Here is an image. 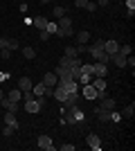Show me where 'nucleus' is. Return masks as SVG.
<instances>
[{"label": "nucleus", "mask_w": 135, "mask_h": 151, "mask_svg": "<svg viewBox=\"0 0 135 151\" xmlns=\"http://www.w3.org/2000/svg\"><path fill=\"white\" fill-rule=\"evenodd\" d=\"M32 25L36 27V29H45V27H47V18H43V16H36V18H32Z\"/></svg>", "instance_id": "aec40b11"}, {"label": "nucleus", "mask_w": 135, "mask_h": 151, "mask_svg": "<svg viewBox=\"0 0 135 151\" xmlns=\"http://www.w3.org/2000/svg\"><path fill=\"white\" fill-rule=\"evenodd\" d=\"M52 14H54L56 18H61V16H65V14H68V9H65V7H61V5H56L54 9H52Z\"/></svg>", "instance_id": "a878e982"}, {"label": "nucleus", "mask_w": 135, "mask_h": 151, "mask_svg": "<svg viewBox=\"0 0 135 151\" xmlns=\"http://www.w3.org/2000/svg\"><path fill=\"white\" fill-rule=\"evenodd\" d=\"M92 77H101V79H106V77H108V65L95 61V63H92Z\"/></svg>", "instance_id": "39448f33"}, {"label": "nucleus", "mask_w": 135, "mask_h": 151, "mask_svg": "<svg viewBox=\"0 0 135 151\" xmlns=\"http://www.w3.org/2000/svg\"><path fill=\"white\" fill-rule=\"evenodd\" d=\"M99 108H104V111H115V99H113V97L99 99Z\"/></svg>", "instance_id": "4468645a"}, {"label": "nucleus", "mask_w": 135, "mask_h": 151, "mask_svg": "<svg viewBox=\"0 0 135 151\" xmlns=\"http://www.w3.org/2000/svg\"><path fill=\"white\" fill-rule=\"evenodd\" d=\"M32 86H34V83H32L29 77H20V79H18V88L20 90H32Z\"/></svg>", "instance_id": "a211bd4d"}, {"label": "nucleus", "mask_w": 135, "mask_h": 151, "mask_svg": "<svg viewBox=\"0 0 135 151\" xmlns=\"http://www.w3.org/2000/svg\"><path fill=\"white\" fill-rule=\"evenodd\" d=\"M23 57H25V59H34V57H36L34 47H29V45H27V47H23Z\"/></svg>", "instance_id": "bb28decb"}, {"label": "nucleus", "mask_w": 135, "mask_h": 151, "mask_svg": "<svg viewBox=\"0 0 135 151\" xmlns=\"http://www.w3.org/2000/svg\"><path fill=\"white\" fill-rule=\"evenodd\" d=\"M77 99H79V93H68V97H65L61 104H63L65 108H70V106H74V104H77Z\"/></svg>", "instance_id": "dca6fc26"}, {"label": "nucleus", "mask_w": 135, "mask_h": 151, "mask_svg": "<svg viewBox=\"0 0 135 151\" xmlns=\"http://www.w3.org/2000/svg\"><path fill=\"white\" fill-rule=\"evenodd\" d=\"M0 104H2V108L11 111V113H18V111H20L18 101H11V99H7V97H2V99H0Z\"/></svg>", "instance_id": "ddd939ff"}, {"label": "nucleus", "mask_w": 135, "mask_h": 151, "mask_svg": "<svg viewBox=\"0 0 135 151\" xmlns=\"http://www.w3.org/2000/svg\"><path fill=\"white\" fill-rule=\"evenodd\" d=\"M74 5H77L79 9H84V7L88 5V0H74Z\"/></svg>", "instance_id": "58836bf2"}, {"label": "nucleus", "mask_w": 135, "mask_h": 151, "mask_svg": "<svg viewBox=\"0 0 135 151\" xmlns=\"http://www.w3.org/2000/svg\"><path fill=\"white\" fill-rule=\"evenodd\" d=\"M7 77H9V75H7V72H0V83H2V81H5V79H7Z\"/></svg>", "instance_id": "37998d69"}, {"label": "nucleus", "mask_w": 135, "mask_h": 151, "mask_svg": "<svg viewBox=\"0 0 135 151\" xmlns=\"http://www.w3.org/2000/svg\"><path fill=\"white\" fill-rule=\"evenodd\" d=\"M95 115H97V120L104 122V124H106V122H113V111H104V108L97 106L95 108Z\"/></svg>", "instance_id": "0eeeda50"}, {"label": "nucleus", "mask_w": 135, "mask_h": 151, "mask_svg": "<svg viewBox=\"0 0 135 151\" xmlns=\"http://www.w3.org/2000/svg\"><path fill=\"white\" fill-rule=\"evenodd\" d=\"M59 149H61V151H74V145H61Z\"/></svg>", "instance_id": "4c0bfd02"}, {"label": "nucleus", "mask_w": 135, "mask_h": 151, "mask_svg": "<svg viewBox=\"0 0 135 151\" xmlns=\"http://www.w3.org/2000/svg\"><path fill=\"white\" fill-rule=\"evenodd\" d=\"M117 52H122V54H126V57H129V54H133V45L126 43V45H122V47H119Z\"/></svg>", "instance_id": "c85d7f7f"}, {"label": "nucleus", "mask_w": 135, "mask_h": 151, "mask_svg": "<svg viewBox=\"0 0 135 151\" xmlns=\"http://www.w3.org/2000/svg\"><path fill=\"white\" fill-rule=\"evenodd\" d=\"M119 50V43H117L115 38H108V41H104V52H108V54H115Z\"/></svg>", "instance_id": "9b49d317"}, {"label": "nucleus", "mask_w": 135, "mask_h": 151, "mask_svg": "<svg viewBox=\"0 0 135 151\" xmlns=\"http://www.w3.org/2000/svg\"><path fill=\"white\" fill-rule=\"evenodd\" d=\"M63 54H65V57H79V54H77V47H74V45H68Z\"/></svg>", "instance_id": "cd10ccee"}, {"label": "nucleus", "mask_w": 135, "mask_h": 151, "mask_svg": "<svg viewBox=\"0 0 135 151\" xmlns=\"http://www.w3.org/2000/svg\"><path fill=\"white\" fill-rule=\"evenodd\" d=\"M92 79H95V83H92L95 90H104L106 88V79H101V77H92Z\"/></svg>", "instance_id": "b1692460"}, {"label": "nucleus", "mask_w": 135, "mask_h": 151, "mask_svg": "<svg viewBox=\"0 0 135 151\" xmlns=\"http://www.w3.org/2000/svg\"><path fill=\"white\" fill-rule=\"evenodd\" d=\"M90 54H92L95 61H99V63H106V65L110 63V54H108V52H104V50H95V52H90Z\"/></svg>", "instance_id": "9d476101"}, {"label": "nucleus", "mask_w": 135, "mask_h": 151, "mask_svg": "<svg viewBox=\"0 0 135 151\" xmlns=\"http://www.w3.org/2000/svg\"><path fill=\"white\" fill-rule=\"evenodd\" d=\"M5 124L14 126V129H18V120H16V113H11V111H7V113H5Z\"/></svg>", "instance_id": "f3484780"}, {"label": "nucleus", "mask_w": 135, "mask_h": 151, "mask_svg": "<svg viewBox=\"0 0 135 151\" xmlns=\"http://www.w3.org/2000/svg\"><path fill=\"white\" fill-rule=\"evenodd\" d=\"M97 5H99V7H108L110 0H97Z\"/></svg>", "instance_id": "a19ab883"}, {"label": "nucleus", "mask_w": 135, "mask_h": 151, "mask_svg": "<svg viewBox=\"0 0 135 151\" xmlns=\"http://www.w3.org/2000/svg\"><path fill=\"white\" fill-rule=\"evenodd\" d=\"M34 97H36V95H34L32 90H23V99H25V101L27 99H34Z\"/></svg>", "instance_id": "473e14b6"}, {"label": "nucleus", "mask_w": 135, "mask_h": 151, "mask_svg": "<svg viewBox=\"0 0 135 151\" xmlns=\"http://www.w3.org/2000/svg\"><path fill=\"white\" fill-rule=\"evenodd\" d=\"M110 61L115 63L117 68H126V54H122V52H115V54H110Z\"/></svg>", "instance_id": "f8f14e48"}, {"label": "nucleus", "mask_w": 135, "mask_h": 151, "mask_svg": "<svg viewBox=\"0 0 135 151\" xmlns=\"http://www.w3.org/2000/svg\"><path fill=\"white\" fill-rule=\"evenodd\" d=\"M47 2H52V0H41V5H47Z\"/></svg>", "instance_id": "c03bdc74"}, {"label": "nucleus", "mask_w": 135, "mask_h": 151, "mask_svg": "<svg viewBox=\"0 0 135 151\" xmlns=\"http://www.w3.org/2000/svg\"><path fill=\"white\" fill-rule=\"evenodd\" d=\"M20 47V43H18V38H7V50H18Z\"/></svg>", "instance_id": "393cba45"}, {"label": "nucleus", "mask_w": 135, "mask_h": 151, "mask_svg": "<svg viewBox=\"0 0 135 151\" xmlns=\"http://www.w3.org/2000/svg\"><path fill=\"white\" fill-rule=\"evenodd\" d=\"M104 97H108V93H106V88H104V90H97V99H104Z\"/></svg>", "instance_id": "ea45409f"}, {"label": "nucleus", "mask_w": 135, "mask_h": 151, "mask_svg": "<svg viewBox=\"0 0 135 151\" xmlns=\"http://www.w3.org/2000/svg\"><path fill=\"white\" fill-rule=\"evenodd\" d=\"M0 57H2V59H11V50L2 47V50H0Z\"/></svg>", "instance_id": "72a5a7b5"}, {"label": "nucleus", "mask_w": 135, "mask_h": 151, "mask_svg": "<svg viewBox=\"0 0 135 151\" xmlns=\"http://www.w3.org/2000/svg\"><path fill=\"white\" fill-rule=\"evenodd\" d=\"M2 47H7V36H0V50Z\"/></svg>", "instance_id": "79ce46f5"}, {"label": "nucleus", "mask_w": 135, "mask_h": 151, "mask_svg": "<svg viewBox=\"0 0 135 151\" xmlns=\"http://www.w3.org/2000/svg\"><path fill=\"white\" fill-rule=\"evenodd\" d=\"M79 90H81V95H84L86 99H90V101L97 99V90H95V86H92V83H86V86H81Z\"/></svg>", "instance_id": "6e6552de"}, {"label": "nucleus", "mask_w": 135, "mask_h": 151, "mask_svg": "<svg viewBox=\"0 0 135 151\" xmlns=\"http://www.w3.org/2000/svg\"><path fill=\"white\" fill-rule=\"evenodd\" d=\"M50 36H52V34H50L47 29H41V36H39V38H41V41H47Z\"/></svg>", "instance_id": "c9c22d12"}, {"label": "nucleus", "mask_w": 135, "mask_h": 151, "mask_svg": "<svg viewBox=\"0 0 135 151\" xmlns=\"http://www.w3.org/2000/svg\"><path fill=\"white\" fill-rule=\"evenodd\" d=\"M52 90H54V88H47L43 81H39V83H34V86H32V93L36 95V97H52Z\"/></svg>", "instance_id": "7ed1b4c3"}, {"label": "nucleus", "mask_w": 135, "mask_h": 151, "mask_svg": "<svg viewBox=\"0 0 135 151\" xmlns=\"http://www.w3.org/2000/svg\"><path fill=\"white\" fill-rule=\"evenodd\" d=\"M39 147L43 151H56V145L52 142L50 135H39Z\"/></svg>", "instance_id": "423d86ee"}, {"label": "nucleus", "mask_w": 135, "mask_h": 151, "mask_svg": "<svg viewBox=\"0 0 135 151\" xmlns=\"http://www.w3.org/2000/svg\"><path fill=\"white\" fill-rule=\"evenodd\" d=\"M74 36H77V45H86L90 41V32H86V29H81V32H77V34H74Z\"/></svg>", "instance_id": "2eb2a0df"}, {"label": "nucleus", "mask_w": 135, "mask_h": 151, "mask_svg": "<svg viewBox=\"0 0 135 151\" xmlns=\"http://www.w3.org/2000/svg\"><path fill=\"white\" fill-rule=\"evenodd\" d=\"M14 131H16V129H14V126H9V124H5V126H2V135H5V138H9V135H11Z\"/></svg>", "instance_id": "7c9ffc66"}, {"label": "nucleus", "mask_w": 135, "mask_h": 151, "mask_svg": "<svg viewBox=\"0 0 135 151\" xmlns=\"http://www.w3.org/2000/svg\"><path fill=\"white\" fill-rule=\"evenodd\" d=\"M84 9H86V12H95V9H97V2H95V0H88V5H86Z\"/></svg>", "instance_id": "2f4dec72"}, {"label": "nucleus", "mask_w": 135, "mask_h": 151, "mask_svg": "<svg viewBox=\"0 0 135 151\" xmlns=\"http://www.w3.org/2000/svg\"><path fill=\"white\" fill-rule=\"evenodd\" d=\"M119 115H122V117H133V115H135V104H129Z\"/></svg>", "instance_id": "5701e85b"}, {"label": "nucleus", "mask_w": 135, "mask_h": 151, "mask_svg": "<svg viewBox=\"0 0 135 151\" xmlns=\"http://www.w3.org/2000/svg\"><path fill=\"white\" fill-rule=\"evenodd\" d=\"M88 52V45H77V54H86Z\"/></svg>", "instance_id": "e433bc0d"}, {"label": "nucleus", "mask_w": 135, "mask_h": 151, "mask_svg": "<svg viewBox=\"0 0 135 151\" xmlns=\"http://www.w3.org/2000/svg\"><path fill=\"white\" fill-rule=\"evenodd\" d=\"M2 97H5V93H2V88H0V99H2Z\"/></svg>", "instance_id": "a18cd8bd"}, {"label": "nucleus", "mask_w": 135, "mask_h": 151, "mask_svg": "<svg viewBox=\"0 0 135 151\" xmlns=\"http://www.w3.org/2000/svg\"><path fill=\"white\" fill-rule=\"evenodd\" d=\"M63 124H86V115H84V111L74 104V106H70V108H65V115H63Z\"/></svg>", "instance_id": "f257e3e1"}, {"label": "nucleus", "mask_w": 135, "mask_h": 151, "mask_svg": "<svg viewBox=\"0 0 135 151\" xmlns=\"http://www.w3.org/2000/svg\"><path fill=\"white\" fill-rule=\"evenodd\" d=\"M5 97H7V99H11V101H20V97H23V90H20V88L9 90V93H7Z\"/></svg>", "instance_id": "412c9836"}, {"label": "nucleus", "mask_w": 135, "mask_h": 151, "mask_svg": "<svg viewBox=\"0 0 135 151\" xmlns=\"http://www.w3.org/2000/svg\"><path fill=\"white\" fill-rule=\"evenodd\" d=\"M86 145L92 151H101V138H99L97 133H88V135H86Z\"/></svg>", "instance_id": "20e7f679"}, {"label": "nucleus", "mask_w": 135, "mask_h": 151, "mask_svg": "<svg viewBox=\"0 0 135 151\" xmlns=\"http://www.w3.org/2000/svg\"><path fill=\"white\" fill-rule=\"evenodd\" d=\"M104 41H106V38H95V41L88 45V54L95 52V50H104Z\"/></svg>", "instance_id": "6ab92c4d"}, {"label": "nucleus", "mask_w": 135, "mask_h": 151, "mask_svg": "<svg viewBox=\"0 0 135 151\" xmlns=\"http://www.w3.org/2000/svg\"><path fill=\"white\" fill-rule=\"evenodd\" d=\"M45 29H47L52 36H54V34H56V29H59V25H56V23H50V20H47V27H45Z\"/></svg>", "instance_id": "c756f323"}, {"label": "nucleus", "mask_w": 135, "mask_h": 151, "mask_svg": "<svg viewBox=\"0 0 135 151\" xmlns=\"http://www.w3.org/2000/svg\"><path fill=\"white\" fill-rule=\"evenodd\" d=\"M59 65H61V68H68V70H79L81 68V59L79 57H61L59 59Z\"/></svg>", "instance_id": "f03ea898"}, {"label": "nucleus", "mask_w": 135, "mask_h": 151, "mask_svg": "<svg viewBox=\"0 0 135 151\" xmlns=\"http://www.w3.org/2000/svg\"><path fill=\"white\" fill-rule=\"evenodd\" d=\"M43 83L47 86V88H54L59 83V77H56V72H45L43 75Z\"/></svg>", "instance_id": "1a4fd4ad"}, {"label": "nucleus", "mask_w": 135, "mask_h": 151, "mask_svg": "<svg viewBox=\"0 0 135 151\" xmlns=\"http://www.w3.org/2000/svg\"><path fill=\"white\" fill-rule=\"evenodd\" d=\"M56 25L61 27V29H68V27H72V18H70V16H61Z\"/></svg>", "instance_id": "4be33fe9"}, {"label": "nucleus", "mask_w": 135, "mask_h": 151, "mask_svg": "<svg viewBox=\"0 0 135 151\" xmlns=\"http://www.w3.org/2000/svg\"><path fill=\"white\" fill-rule=\"evenodd\" d=\"M124 2H126V9H129V12H135V0H124Z\"/></svg>", "instance_id": "f704fd0d"}]
</instances>
